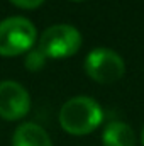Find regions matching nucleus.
<instances>
[{
    "label": "nucleus",
    "instance_id": "nucleus-5",
    "mask_svg": "<svg viewBox=\"0 0 144 146\" xmlns=\"http://www.w3.org/2000/svg\"><path fill=\"white\" fill-rule=\"evenodd\" d=\"M31 109L29 92L14 80L0 82V117L7 121L22 119Z\"/></svg>",
    "mask_w": 144,
    "mask_h": 146
},
{
    "label": "nucleus",
    "instance_id": "nucleus-3",
    "mask_svg": "<svg viewBox=\"0 0 144 146\" xmlns=\"http://www.w3.org/2000/svg\"><path fill=\"white\" fill-rule=\"evenodd\" d=\"M81 34L71 24H54L49 26L37 42V48L46 58L61 60L73 56L81 48Z\"/></svg>",
    "mask_w": 144,
    "mask_h": 146
},
{
    "label": "nucleus",
    "instance_id": "nucleus-6",
    "mask_svg": "<svg viewBox=\"0 0 144 146\" xmlns=\"http://www.w3.org/2000/svg\"><path fill=\"white\" fill-rule=\"evenodd\" d=\"M12 146H53V141L42 126L36 122H24L14 131Z\"/></svg>",
    "mask_w": 144,
    "mask_h": 146
},
{
    "label": "nucleus",
    "instance_id": "nucleus-8",
    "mask_svg": "<svg viewBox=\"0 0 144 146\" xmlns=\"http://www.w3.org/2000/svg\"><path fill=\"white\" fill-rule=\"evenodd\" d=\"M46 60H48V58L44 56V53H42L39 48H32L31 51H27V56H26L24 65H26L27 70L37 72V70H41V68L46 65Z\"/></svg>",
    "mask_w": 144,
    "mask_h": 146
},
{
    "label": "nucleus",
    "instance_id": "nucleus-7",
    "mask_svg": "<svg viewBox=\"0 0 144 146\" xmlns=\"http://www.w3.org/2000/svg\"><path fill=\"white\" fill-rule=\"evenodd\" d=\"M104 146H136L134 129L122 121L108 122L102 133Z\"/></svg>",
    "mask_w": 144,
    "mask_h": 146
},
{
    "label": "nucleus",
    "instance_id": "nucleus-1",
    "mask_svg": "<svg viewBox=\"0 0 144 146\" xmlns=\"http://www.w3.org/2000/svg\"><path fill=\"white\" fill-rule=\"evenodd\" d=\"M104 121V110L100 104L87 95H76L66 100L59 110L61 127L75 136L88 134L97 129Z\"/></svg>",
    "mask_w": 144,
    "mask_h": 146
},
{
    "label": "nucleus",
    "instance_id": "nucleus-11",
    "mask_svg": "<svg viewBox=\"0 0 144 146\" xmlns=\"http://www.w3.org/2000/svg\"><path fill=\"white\" fill-rule=\"evenodd\" d=\"M75 2H80V0H75Z\"/></svg>",
    "mask_w": 144,
    "mask_h": 146
},
{
    "label": "nucleus",
    "instance_id": "nucleus-4",
    "mask_svg": "<svg viewBox=\"0 0 144 146\" xmlns=\"http://www.w3.org/2000/svg\"><path fill=\"white\" fill-rule=\"evenodd\" d=\"M85 72L98 83H114L124 76L126 63L114 49L95 48L85 58Z\"/></svg>",
    "mask_w": 144,
    "mask_h": 146
},
{
    "label": "nucleus",
    "instance_id": "nucleus-2",
    "mask_svg": "<svg viewBox=\"0 0 144 146\" xmlns=\"http://www.w3.org/2000/svg\"><path fill=\"white\" fill-rule=\"evenodd\" d=\"M37 39L36 26L22 17L14 15L0 21V54L17 56L34 48Z\"/></svg>",
    "mask_w": 144,
    "mask_h": 146
},
{
    "label": "nucleus",
    "instance_id": "nucleus-9",
    "mask_svg": "<svg viewBox=\"0 0 144 146\" xmlns=\"http://www.w3.org/2000/svg\"><path fill=\"white\" fill-rule=\"evenodd\" d=\"M10 2L15 3L17 7H22V9H36L44 0H10Z\"/></svg>",
    "mask_w": 144,
    "mask_h": 146
},
{
    "label": "nucleus",
    "instance_id": "nucleus-10",
    "mask_svg": "<svg viewBox=\"0 0 144 146\" xmlns=\"http://www.w3.org/2000/svg\"><path fill=\"white\" fill-rule=\"evenodd\" d=\"M141 141H143V146H144V127H143V133H141Z\"/></svg>",
    "mask_w": 144,
    "mask_h": 146
}]
</instances>
